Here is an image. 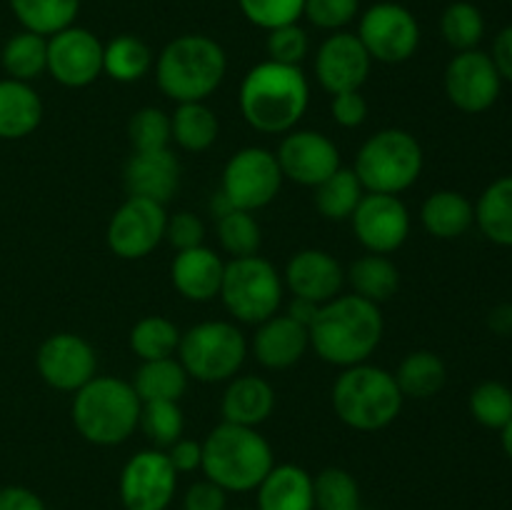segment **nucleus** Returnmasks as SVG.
Returning a JSON list of instances; mask_svg holds the SVG:
<instances>
[{"instance_id":"nucleus-1","label":"nucleus","mask_w":512,"mask_h":510,"mask_svg":"<svg viewBox=\"0 0 512 510\" xmlns=\"http://www.w3.org/2000/svg\"><path fill=\"white\" fill-rule=\"evenodd\" d=\"M385 333V320L378 303L350 293L328 300L310 323V348L320 360L338 368L368 363Z\"/></svg>"},{"instance_id":"nucleus-2","label":"nucleus","mask_w":512,"mask_h":510,"mask_svg":"<svg viewBox=\"0 0 512 510\" xmlns=\"http://www.w3.org/2000/svg\"><path fill=\"white\" fill-rule=\"evenodd\" d=\"M238 105L245 123L258 133H290L310 105L308 75L300 65H283L275 60L255 63L240 83Z\"/></svg>"},{"instance_id":"nucleus-3","label":"nucleus","mask_w":512,"mask_h":510,"mask_svg":"<svg viewBox=\"0 0 512 510\" xmlns=\"http://www.w3.org/2000/svg\"><path fill=\"white\" fill-rule=\"evenodd\" d=\"M155 83L175 103H203L223 85L228 55L203 33H185L165 43L155 58Z\"/></svg>"},{"instance_id":"nucleus-4","label":"nucleus","mask_w":512,"mask_h":510,"mask_svg":"<svg viewBox=\"0 0 512 510\" xmlns=\"http://www.w3.org/2000/svg\"><path fill=\"white\" fill-rule=\"evenodd\" d=\"M275 455L258 428L220 423L203 440V478L213 480L225 493H255Z\"/></svg>"},{"instance_id":"nucleus-5","label":"nucleus","mask_w":512,"mask_h":510,"mask_svg":"<svg viewBox=\"0 0 512 510\" xmlns=\"http://www.w3.org/2000/svg\"><path fill=\"white\" fill-rule=\"evenodd\" d=\"M140 408L143 403L130 380L95 375L73 393L70 418L80 438L100 448H113L138 430Z\"/></svg>"},{"instance_id":"nucleus-6","label":"nucleus","mask_w":512,"mask_h":510,"mask_svg":"<svg viewBox=\"0 0 512 510\" xmlns=\"http://www.w3.org/2000/svg\"><path fill=\"white\" fill-rule=\"evenodd\" d=\"M395 375L380 365L358 363L343 368L333 383V410L348 428L375 433L393 423L403 410Z\"/></svg>"},{"instance_id":"nucleus-7","label":"nucleus","mask_w":512,"mask_h":510,"mask_svg":"<svg viewBox=\"0 0 512 510\" xmlns=\"http://www.w3.org/2000/svg\"><path fill=\"white\" fill-rule=\"evenodd\" d=\"M423 145L403 128H385L370 135L355 155V175L365 193L400 195L423 173Z\"/></svg>"},{"instance_id":"nucleus-8","label":"nucleus","mask_w":512,"mask_h":510,"mask_svg":"<svg viewBox=\"0 0 512 510\" xmlns=\"http://www.w3.org/2000/svg\"><path fill=\"white\" fill-rule=\"evenodd\" d=\"M248 338L230 320H203L180 335L178 360L190 380L228 383L248 358Z\"/></svg>"},{"instance_id":"nucleus-9","label":"nucleus","mask_w":512,"mask_h":510,"mask_svg":"<svg viewBox=\"0 0 512 510\" xmlns=\"http://www.w3.org/2000/svg\"><path fill=\"white\" fill-rule=\"evenodd\" d=\"M283 293V275L263 255L230 258V263H225L218 298L240 323L258 325L268 320L280 310Z\"/></svg>"},{"instance_id":"nucleus-10","label":"nucleus","mask_w":512,"mask_h":510,"mask_svg":"<svg viewBox=\"0 0 512 510\" xmlns=\"http://www.w3.org/2000/svg\"><path fill=\"white\" fill-rule=\"evenodd\" d=\"M283 173H280L278 158L273 150L260 148V145H248L240 148L228 158L220 178V193L228 198L235 210H263L265 205L273 203L283 185Z\"/></svg>"},{"instance_id":"nucleus-11","label":"nucleus","mask_w":512,"mask_h":510,"mask_svg":"<svg viewBox=\"0 0 512 510\" xmlns=\"http://www.w3.org/2000/svg\"><path fill=\"white\" fill-rule=\"evenodd\" d=\"M370 60L400 65L413 58L420 48V23L405 5L383 0L360 15L358 33Z\"/></svg>"},{"instance_id":"nucleus-12","label":"nucleus","mask_w":512,"mask_h":510,"mask_svg":"<svg viewBox=\"0 0 512 510\" xmlns=\"http://www.w3.org/2000/svg\"><path fill=\"white\" fill-rule=\"evenodd\" d=\"M165 225H168V210L163 203L128 195L110 215L105 243L110 253L123 260L148 258L165 240Z\"/></svg>"},{"instance_id":"nucleus-13","label":"nucleus","mask_w":512,"mask_h":510,"mask_svg":"<svg viewBox=\"0 0 512 510\" xmlns=\"http://www.w3.org/2000/svg\"><path fill=\"white\" fill-rule=\"evenodd\" d=\"M178 493V473L165 450H138L120 470L118 495L125 510H170Z\"/></svg>"},{"instance_id":"nucleus-14","label":"nucleus","mask_w":512,"mask_h":510,"mask_svg":"<svg viewBox=\"0 0 512 510\" xmlns=\"http://www.w3.org/2000/svg\"><path fill=\"white\" fill-rule=\"evenodd\" d=\"M35 368L45 385L60 393H75L98 375V355L83 335L53 333L40 343Z\"/></svg>"},{"instance_id":"nucleus-15","label":"nucleus","mask_w":512,"mask_h":510,"mask_svg":"<svg viewBox=\"0 0 512 510\" xmlns=\"http://www.w3.org/2000/svg\"><path fill=\"white\" fill-rule=\"evenodd\" d=\"M443 83L450 103L470 115L493 108L503 90V78H500L493 58L478 48L455 53L445 68Z\"/></svg>"},{"instance_id":"nucleus-16","label":"nucleus","mask_w":512,"mask_h":510,"mask_svg":"<svg viewBox=\"0 0 512 510\" xmlns=\"http://www.w3.org/2000/svg\"><path fill=\"white\" fill-rule=\"evenodd\" d=\"M353 233L368 253L390 255L405 245L410 235V210L400 195L365 193L350 215Z\"/></svg>"},{"instance_id":"nucleus-17","label":"nucleus","mask_w":512,"mask_h":510,"mask_svg":"<svg viewBox=\"0 0 512 510\" xmlns=\"http://www.w3.org/2000/svg\"><path fill=\"white\" fill-rule=\"evenodd\" d=\"M103 45L80 25L48 38V75L63 88H88L103 75Z\"/></svg>"},{"instance_id":"nucleus-18","label":"nucleus","mask_w":512,"mask_h":510,"mask_svg":"<svg viewBox=\"0 0 512 510\" xmlns=\"http://www.w3.org/2000/svg\"><path fill=\"white\" fill-rule=\"evenodd\" d=\"M280 173L285 180L315 188L340 168V150L320 130H290L283 135L278 150Z\"/></svg>"},{"instance_id":"nucleus-19","label":"nucleus","mask_w":512,"mask_h":510,"mask_svg":"<svg viewBox=\"0 0 512 510\" xmlns=\"http://www.w3.org/2000/svg\"><path fill=\"white\" fill-rule=\"evenodd\" d=\"M373 60L360 38L348 30L330 33L315 53V80L330 95L360 90L368 80Z\"/></svg>"},{"instance_id":"nucleus-20","label":"nucleus","mask_w":512,"mask_h":510,"mask_svg":"<svg viewBox=\"0 0 512 510\" xmlns=\"http://www.w3.org/2000/svg\"><path fill=\"white\" fill-rule=\"evenodd\" d=\"M283 283L293 293V298L323 305L340 295L345 285V270L328 250L305 248L288 260Z\"/></svg>"},{"instance_id":"nucleus-21","label":"nucleus","mask_w":512,"mask_h":510,"mask_svg":"<svg viewBox=\"0 0 512 510\" xmlns=\"http://www.w3.org/2000/svg\"><path fill=\"white\" fill-rule=\"evenodd\" d=\"M255 360L268 370H288L303 360L310 348V335L305 325L290 318L288 313H275L258 323L253 335Z\"/></svg>"},{"instance_id":"nucleus-22","label":"nucleus","mask_w":512,"mask_h":510,"mask_svg":"<svg viewBox=\"0 0 512 510\" xmlns=\"http://www.w3.org/2000/svg\"><path fill=\"white\" fill-rule=\"evenodd\" d=\"M123 178L130 195L165 205L180 188V160L170 148L133 150L125 163Z\"/></svg>"},{"instance_id":"nucleus-23","label":"nucleus","mask_w":512,"mask_h":510,"mask_svg":"<svg viewBox=\"0 0 512 510\" xmlns=\"http://www.w3.org/2000/svg\"><path fill=\"white\" fill-rule=\"evenodd\" d=\"M223 273L225 260L208 245L180 250L170 265V280H173L175 290L193 303H208V300L218 298Z\"/></svg>"},{"instance_id":"nucleus-24","label":"nucleus","mask_w":512,"mask_h":510,"mask_svg":"<svg viewBox=\"0 0 512 510\" xmlns=\"http://www.w3.org/2000/svg\"><path fill=\"white\" fill-rule=\"evenodd\" d=\"M255 510H315L313 475L295 463H275L255 488Z\"/></svg>"},{"instance_id":"nucleus-25","label":"nucleus","mask_w":512,"mask_h":510,"mask_svg":"<svg viewBox=\"0 0 512 510\" xmlns=\"http://www.w3.org/2000/svg\"><path fill=\"white\" fill-rule=\"evenodd\" d=\"M273 410L275 390L260 375H235L228 380L220 398V413L225 423L258 428L273 415Z\"/></svg>"},{"instance_id":"nucleus-26","label":"nucleus","mask_w":512,"mask_h":510,"mask_svg":"<svg viewBox=\"0 0 512 510\" xmlns=\"http://www.w3.org/2000/svg\"><path fill=\"white\" fill-rule=\"evenodd\" d=\"M43 123V100L30 83L0 80V140H23Z\"/></svg>"},{"instance_id":"nucleus-27","label":"nucleus","mask_w":512,"mask_h":510,"mask_svg":"<svg viewBox=\"0 0 512 510\" xmlns=\"http://www.w3.org/2000/svg\"><path fill=\"white\" fill-rule=\"evenodd\" d=\"M420 223L433 238L455 240L475 225V205L458 190H435L420 205Z\"/></svg>"},{"instance_id":"nucleus-28","label":"nucleus","mask_w":512,"mask_h":510,"mask_svg":"<svg viewBox=\"0 0 512 510\" xmlns=\"http://www.w3.org/2000/svg\"><path fill=\"white\" fill-rule=\"evenodd\" d=\"M393 375L403 398L428 400L445 388L448 365L433 350H413L400 360Z\"/></svg>"},{"instance_id":"nucleus-29","label":"nucleus","mask_w":512,"mask_h":510,"mask_svg":"<svg viewBox=\"0 0 512 510\" xmlns=\"http://www.w3.org/2000/svg\"><path fill=\"white\" fill-rule=\"evenodd\" d=\"M188 383L190 375L185 373L183 363L175 355L173 358L145 360L135 370L133 380H130L140 403H155V400H175V403H180V398L188 393Z\"/></svg>"},{"instance_id":"nucleus-30","label":"nucleus","mask_w":512,"mask_h":510,"mask_svg":"<svg viewBox=\"0 0 512 510\" xmlns=\"http://www.w3.org/2000/svg\"><path fill=\"white\" fill-rule=\"evenodd\" d=\"M475 225L495 245L512 248V175L493 180L475 203Z\"/></svg>"},{"instance_id":"nucleus-31","label":"nucleus","mask_w":512,"mask_h":510,"mask_svg":"<svg viewBox=\"0 0 512 510\" xmlns=\"http://www.w3.org/2000/svg\"><path fill=\"white\" fill-rule=\"evenodd\" d=\"M173 143L188 153H205L218 140L220 123L215 110L208 103H175L170 113Z\"/></svg>"},{"instance_id":"nucleus-32","label":"nucleus","mask_w":512,"mask_h":510,"mask_svg":"<svg viewBox=\"0 0 512 510\" xmlns=\"http://www.w3.org/2000/svg\"><path fill=\"white\" fill-rule=\"evenodd\" d=\"M345 283L353 285V293L370 303H385L400 288V270L388 255L368 253L353 260L345 273Z\"/></svg>"},{"instance_id":"nucleus-33","label":"nucleus","mask_w":512,"mask_h":510,"mask_svg":"<svg viewBox=\"0 0 512 510\" xmlns=\"http://www.w3.org/2000/svg\"><path fill=\"white\" fill-rule=\"evenodd\" d=\"M153 65V50L138 35H115L103 45V73L115 83H138L153 70Z\"/></svg>"},{"instance_id":"nucleus-34","label":"nucleus","mask_w":512,"mask_h":510,"mask_svg":"<svg viewBox=\"0 0 512 510\" xmlns=\"http://www.w3.org/2000/svg\"><path fill=\"white\" fill-rule=\"evenodd\" d=\"M0 65L5 75L20 83H33L48 73V38L30 30L10 35L0 50Z\"/></svg>"},{"instance_id":"nucleus-35","label":"nucleus","mask_w":512,"mask_h":510,"mask_svg":"<svg viewBox=\"0 0 512 510\" xmlns=\"http://www.w3.org/2000/svg\"><path fill=\"white\" fill-rule=\"evenodd\" d=\"M8 5L23 30L43 38L75 25L80 13V0H8Z\"/></svg>"},{"instance_id":"nucleus-36","label":"nucleus","mask_w":512,"mask_h":510,"mask_svg":"<svg viewBox=\"0 0 512 510\" xmlns=\"http://www.w3.org/2000/svg\"><path fill=\"white\" fill-rule=\"evenodd\" d=\"M313 190V203L318 208V213L325 220H335V223L350 220V215L355 213V208H358V203L365 195V188L358 180V175H355V170L343 168V165L330 178L315 185Z\"/></svg>"},{"instance_id":"nucleus-37","label":"nucleus","mask_w":512,"mask_h":510,"mask_svg":"<svg viewBox=\"0 0 512 510\" xmlns=\"http://www.w3.org/2000/svg\"><path fill=\"white\" fill-rule=\"evenodd\" d=\"M180 328L165 315H145L138 323L130 328V350L145 360H160V358H173L178 353L180 345Z\"/></svg>"},{"instance_id":"nucleus-38","label":"nucleus","mask_w":512,"mask_h":510,"mask_svg":"<svg viewBox=\"0 0 512 510\" xmlns=\"http://www.w3.org/2000/svg\"><path fill=\"white\" fill-rule=\"evenodd\" d=\"M440 33L455 53L475 50L485 38V18L478 5L468 0H455L440 15Z\"/></svg>"},{"instance_id":"nucleus-39","label":"nucleus","mask_w":512,"mask_h":510,"mask_svg":"<svg viewBox=\"0 0 512 510\" xmlns=\"http://www.w3.org/2000/svg\"><path fill=\"white\" fill-rule=\"evenodd\" d=\"M145 438L153 443V448L168 450L175 440L183 438L185 415L180 403L175 400H155V403H143L140 408V423Z\"/></svg>"},{"instance_id":"nucleus-40","label":"nucleus","mask_w":512,"mask_h":510,"mask_svg":"<svg viewBox=\"0 0 512 510\" xmlns=\"http://www.w3.org/2000/svg\"><path fill=\"white\" fill-rule=\"evenodd\" d=\"M218 243L230 258H248L258 255L263 245V230L248 210H230L218 218Z\"/></svg>"},{"instance_id":"nucleus-41","label":"nucleus","mask_w":512,"mask_h":510,"mask_svg":"<svg viewBox=\"0 0 512 510\" xmlns=\"http://www.w3.org/2000/svg\"><path fill=\"white\" fill-rule=\"evenodd\" d=\"M315 510H358L360 485L345 468H325L313 475Z\"/></svg>"},{"instance_id":"nucleus-42","label":"nucleus","mask_w":512,"mask_h":510,"mask_svg":"<svg viewBox=\"0 0 512 510\" xmlns=\"http://www.w3.org/2000/svg\"><path fill=\"white\" fill-rule=\"evenodd\" d=\"M470 415L483 428L503 430L512 420V390L500 380H485L470 393Z\"/></svg>"},{"instance_id":"nucleus-43","label":"nucleus","mask_w":512,"mask_h":510,"mask_svg":"<svg viewBox=\"0 0 512 510\" xmlns=\"http://www.w3.org/2000/svg\"><path fill=\"white\" fill-rule=\"evenodd\" d=\"M128 140L133 150H163L173 143V130H170V113L145 105L135 110L128 120Z\"/></svg>"},{"instance_id":"nucleus-44","label":"nucleus","mask_w":512,"mask_h":510,"mask_svg":"<svg viewBox=\"0 0 512 510\" xmlns=\"http://www.w3.org/2000/svg\"><path fill=\"white\" fill-rule=\"evenodd\" d=\"M238 5L248 23L268 33L280 25L298 23L303 18L305 0H238Z\"/></svg>"},{"instance_id":"nucleus-45","label":"nucleus","mask_w":512,"mask_h":510,"mask_svg":"<svg viewBox=\"0 0 512 510\" xmlns=\"http://www.w3.org/2000/svg\"><path fill=\"white\" fill-rule=\"evenodd\" d=\"M265 50H268V60H275V63L283 65H300L310 50L308 30L300 28L298 23L280 25V28L268 30Z\"/></svg>"},{"instance_id":"nucleus-46","label":"nucleus","mask_w":512,"mask_h":510,"mask_svg":"<svg viewBox=\"0 0 512 510\" xmlns=\"http://www.w3.org/2000/svg\"><path fill=\"white\" fill-rule=\"evenodd\" d=\"M360 13V0H305L303 18L320 30L338 33Z\"/></svg>"},{"instance_id":"nucleus-47","label":"nucleus","mask_w":512,"mask_h":510,"mask_svg":"<svg viewBox=\"0 0 512 510\" xmlns=\"http://www.w3.org/2000/svg\"><path fill=\"white\" fill-rule=\"evenodd\" d=\"M165 240L173 245L175 253L198 248V245H205V223L190 210H178L175 215H168Z\"/></svg>"},{"instance_id":"nucleus-48","label":"nucleus","mask_w":512,"mask_h":510,"mask_svg":"<svg viewBox=\"0 0 512 510\" xmlns=\"http://www.w3.org/2000/svg\"><path fill=\"white\" fill-rule=\"evenodd\" d=\"M368 113V100L360 90H345V93L333 95V100H330V115H333L340 128H360L368 120Z\"/></svg>"},{"instance_id":"nucleus-49","label":"nucleus","mask_w":512,"mask_h":510,"mask_svg":"<svg viewBox=\"0 0 512 510\" xmlns=\"http://www.w3.org/2000/svg\"><path fill=\"white\" fill-rule=\"evenodd\" d=\"M180 510H228V493L213 480L200 478L185 488Z\"/></svg>"},{"instance_id":"nucleus-50","label":"nucleus","mask_w":512,"mask_h":510,"mask_svg":"<svg viewBox=\"0 0 512 510\" xmlns=\"http://www.w3.org/2000/svg\"><path fill=\"white\" fill-rule=\"evenodd\" d=\"M170 465L178 475H190L203 468V443L193 438H180L165 450Z\"/></svg>"},{"instance_id":"nucleus-51","label":"nucleus","mask_w":512,"mask_h":510,"mask_svg":"<svg viewBox=\"0 0 512 510\" xmlns=\"http://www.w3.org/2000/svg\"><path fill=\"white\" fill-rule=\"evenodd\" d=\"M0 510H48L43 498L25 485H3L0 488Z\"/></svg>"},{"instance_id":"nucleus-52","label":"nucleus","mask_w":512,"mask_h":510,"mask_svg":"<svg viewBox=\"0 0 512 510\" xmlns=\"http://www.w3.org/2000/svg\"><path fill=\"white\" fill-rule=\"evenodd\" d=\"M490 58H493L500 78L512 83V25H505V28L495 35L493 53H490Z\"/></svg>"},{"instance_id":"nucleus-53","label":"nucleus","mask_w":512,"mask_h":510,"mask_svg":"<svg viewBox=\"0 0 512 510\" xmlns=\"http://www.w3.org/2000/svg\"><path fill=\"white\" fill-rule=\"evenodd\" d=\"M318 303H310V300L305 298H293L288 305V315L293 320H298L300 325H305V328H310V323L315 320V315H318Z\"/></svg>"},{"instance_id":"nucleus-54","label":"nucleus","mask_w":512,"mask_h":510,"mask_svg":"<svg viewBox=\"0 0 512 510\" xmlns=\"http://www.w3.org/2000/svg\"><path fill=\"white\" fill-rule=\"evenodd\" d=\"M488 325L498 335H512V305H498L490 310Z\"/></svg>"},{"instance_id":"nucleus-55","label":"nucleus","mask_w":512,"mask_h":510,"mask_svg":"<svg viewBox=\"0 0 512 510\" xmlns=\"http://www.w3.org/2000/svg\"><path fill=\"white\" fill-rule=\"evenodd\" d=\"M500 443H503V450L505 455L512 460V420L508 425H505L503 430H500Z\"/></svg>"},{"instance_id":"nucleus-56","label":"nucleus","mask_w":512,"mask_h":510,"mask_svg":"<svg viewBox=\"0 0 512 510\" xmlns=\"http://www.w3.org/2000/svg\"><path fill=\"white\" fill-rule=\"evenodd\" d=\"M230 510V508H228ZM233 510H255V508H233Z\"/></svg>"},{"instance_id":"nucleus-57","label":"nucleus","mask_w":512,"mask_h":510,"mask_svg":"<svg viewBox=\"0 0 512 510\" xmlns=\"http://www.w3.org/2000/svg\"><path fill=\"white\" fill-rule=\"evenodd\" d=\"M358 510H363V508H358Z\"/></svg>"}]
</instances>
